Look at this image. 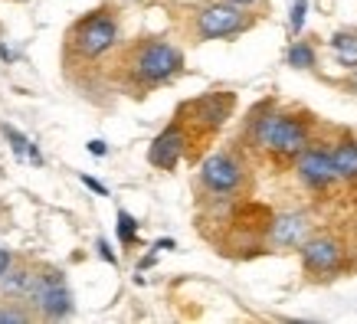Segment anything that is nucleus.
I'll use <instances>...</instances> for the list:
<instances>
[{"mask_svg": "<svg viewBox=\"0 0 357 324\" xmlns=\"http://www.w3.org/2000/svg\"><path fill=\"white\" fill-rule=\"evenodd\" d=\"M285 63L292 65V69H302V72L314 69V65H318V53H314V43H312V40H302V36H295L292 46L285 49Z\"/></svg>", "mask_w": 357, "mask_h": 324, "instance_id": "16", "label": "nucleus"}, {"mask_svg": "<svg viewBox=\"0 0 357 324\" xmlns=\"http://www.w3.org/2000/svg\"><path fill=\"white\" fill-rule=\"evenodd\" d=\"M292 171L298 177V184L312 194H328L341 184L335 167V157H331V141H312L298 157L292 161Z\"/></svg>", "mask_w": 357, "mask_h": 324, "instance_id": "9", "label": "nucleus"}, {"mask_svg": "<svg viewBox=\"0 0 357 324\" xmlns=\"http://www.w3.org/2000/svg\"><path fill=\"white\" fill-rule=\"evenodd\" d=\"M190 151H194L190 128H187V121L181 118V115H174L171 125L151 141V148H148V164H151L154 171H174Z\"/></svg>", "mask_w": 357, "mask_h": 324, "instance_id": "10", "label": "nucleus"}, {"mask_svg": "<svg viewBox=\"0 0 357 324\" xmlns=\"http://www.w3.org/2000/svg\"><path fill=\"white\" fill-rule=\"evenodd\" d=\"M305 13H308V0H289V33L292 36H302Z\"/></svg>", "mask_w": 357, "mask_h": 324, "instance_id": "19", "label": "nucleus"}, {"mask_svg": "<svg viewBox=\"0 0 357 324\" xmlns=\"http://www.w3.org/2000/svg\"><path fill=\"white\" fill-rule=\"evenodd\" d=\"M187 59L184 49L167 40V36H154V33H144L138 40H131L121 53L119 63V79L121 88L135 98H144L148 92L161 86H171L184 76Z\"/></svg>", "mask_w": 357, "mask_h": 324, "instance_id": "1", "label": "nucleus"}, {"mask_svg": "<svg viewBox=\"0 0 357 324\" xmlns=\"http://www.w3.org/2000/svg\"><path fill=\"white\" fill-rule=\"evenodd\" d=\"M236 111V95L229 88H210L204 95L190 98L184 105L177 108V115L187 121L190 128V138H213Z\"/></svg>", "mask_w": 357, "mask_h": 324, "instance_id": "6", "label": "nucleus"}, {"mask_svg": "<svg viewBox=\"0 0 357 324\" xmlns=\"http://www.w3.org/2000/svg\"><path fill=\"white\" fill-rule=\"evenodd\" d=\"M328 49L335 56V63L347 72L357 69V30H337L331 40H328Z\"/></svg>", "mask_w": 357, "mask_h": 324, "instance_id": "14", "label": "nucleus"}, {"mask_svg": "<svg viewBox=\"0 0 357 324\" xmlns=\"http://www.w3.org/2000/svg\"><path fill=\"white\" fill-rule=\"evenodd\" d=\"M13 3H26V0H13Z\"/></svg>", "mask_w": 357, "mask_h": 324, "instance_id": "28", "label": "nucleus"}, {"mask_svg": "<svg viewBox=\"0 0 357 324\" xmlns=\"http://www.w3.org/2000/svg\"><path fill=\"white\" fill-rule=\"evenodd\" d=\"M0 134H3L7 141H10V151L17 154L20 161H30V164H36V167L43 164V154L36 151V144H33V141L26 138L23 131H17L13 125H0Z\"/></svg>", "mask_w": 357, "mask_h": 324, "instance_id": "15", "label": "nucleus"}, {"mask_svg": "<svg viewBox=\"0 0 357 324\" xmlns=\"http://www.w3.org/2000/svg\"><path fill=\"white\" fill-rule=\"evenodd\" d=\"M86 148H89V154H92V157H105V154H109V144H105L102 138H92Z\"/></svg>", "mask_w": 357, "mask_h": 324, "instance_id": "23", "label": "nucleus"}, {"mask_svg": "<svg viewBox=\"0 0 357 324\" xmlns=\"http://www.w3.org/2000/svg\"><path fill=\"white\" fill-rule=\"evenodd\" d=\"M96 249H98V256L109 262V265H119V256L112 252V246H109V239H105V236H98V239H96Z\"/></svg>", "mask_w": 357, "mask_h": 324, "instance_id": "21", "label": "nucleus"}, {"mask_svg": "<svg viewBox=\"0 0 357 324\" xmlns=\"http://www.w3.org/2000/svg\"><path fill=\"white\" fill-rule=\"evenodd\" d=\"M312 236V219L302 210H285V213H272L269 226H266V246L272 252H298L302 242Z\"/></svg>", "mask_w": 357, "mask_h": 324, "instance_id": "11", "label": "nucleus"}, {"mask_svg": "<svg viewBox=\"0 0 357 324\" xmlns=\"http://www.w3.org/2000/svg\"><path fill=\"white\" fill-rule=\"evenodd\" d=\"M259 20V13L243 10L229 0H204L187 10L184 33L190 43H213V40H236L249 33Z\"/></svg>", "mask_w": 357, "mask_h": 324, "instance_id": "3", "label": "nucleus"}, {"mask_svg": "<svg viewBox=\"0 0 357 324\" xmlns=\"http://www.w3.org/2000/svg\"><path fill=\"white\" fill-rule=\"evenodd\" d=\"M13 269V256H10V249H3L0 246V279L7 275V272Z\"/></svg>", "mask_w": 357, "mask_h": 324, "instance_id": "25", "label": "nucleus"}, {"mask_svg": "<svg viewBox=\"0 0 357 324\" xmlns=\"http://www.w3.org/2000/svg\"><path fill=\"white\" fill-rule=\"evenodd\" d=\"M79 180L92 190V194H98V196H109V187L102 184V180H96V177H89V173H79Z\"/></svg>", "mask_w": 357, "mask_h": 324, "instance_id": "22", "label": "nucleus"}, {"mask_svg": "<svg viewBox=\"0 0 357 324\" xmlns=\"http://www.w3.org/2000/svg\"><path fill=\"white\" fill-rule=\"evenodd\" d=\"M125 3H141V0H125Z\"/></svg>", "mask_w": 357, "mask_h": 324, "instance_id": "27", "label": "nucleus"}, {"mask_svg": "<svg viewBox=\"0 0 357 324\" xmlns=\"http://www.w3.org/2000/svg\"><path fill=\"white\" fill-rule=\"evenodd\" d=\"M26 302L36 304L46 321H63V318L73 314V292H69V285H66V275L59 269H53V265L33 269Z\"/></svg>", "mask_w": 357, "mask_h": 324, "instance_id": "8", "label": "nucleus"}, {"mask_svg": "<svg viewBox=\"0 0 357 324\" xmlns=\"http://www.w3.org/2000/svg\"><path fill=\"white\" fill-rule=\"evenodd\" d=\"M229 3H236V7H243V10H252V13H259L269 0H229Z\"/></svg>", "mask_w": 357, "mask_h": 324, "instance_id": "24", "label": "nucleus"}, {"mask_svg": "<svg viewBox=\"0 0 357 324\" xmlns=\"http://www.w3.org/2000/svg\"><path fill=\"white\" fill-rule=\"evenodd\" d=\"M121 43V20L119 10L102 3L92 13L79 17L69 33H66V53L82 59V63H96L105 53H112Z\"/></svg>", "mask_w": 357, "mask_h": 324, "instance_id": "4", "label": "nucleus"}, {"mask_svg": "<svg viewBox=\"0 0 357 324\" xmlns=\"http://www.w3.org/2000/svg\"><path fill=\"white\" fill-rule=\"evenodd\" d=\"M298 259H302V272L308 281H331L344 275L351 265L344 239L331 236V233H312L298 249Z\"/></svg>", "mask_w": 357, "mask_h": 324, "instance_id": "7", "label": "nucleus"}, {"mask_svg": "<svg viewBox=\"0 0 357 324\" xmlns=\"http://www.w3.org/2000/svg\"><path fill=\"white\" fill-rule=\"evenodd\" d=\"M331 157H335L341 184L357 187V138L351 131H341V134L331 141Z\"/></svg>", "mask_w": 357, "mask_h": 324, "instance_id": "13", "label": "nucleus"}, {"mask_svg": "<svg viewBox=\"0 0 357 324\" xmlns=\"http://www.w3.org/2000/svg\"><path fill=\"white\" fill-rule=\"evenodd\" d=\"M30 281H33V269H10L0 279V292L10 295V298H26Z\"/></svg>", "mask_w": 357, "mask_h": 324, "instance_id": "17", "label": "nucleus"}, {"mask_svg": "<svg viewBox=\"0 0 357 324\" xmlns=\"http://www.w3.org/2000/svg\"><path fill=\"white\" fill-rule=\"evenodd\" d=\"M275 98H262L256 105L249 108L246 121H243V151H256V154H266V144H269V131H272V121H275Z\"/></svg>", "mask_w": 357, "mask_h": 324, "instance_id": "12", "label": "nucleus"}, {"mask_svg": "<svg viewBox=\"0 0 357 324\" xmlns=\"http://www.w3.org/2000/svg\"><path fill=\"white\" fill-rule=\"evenodd\" d=\"M314 141V118L305 108H279L269 131L266 157L275 164H292Z\"/></svg>", "mask_w": 357, "mask_h": 324, "instance_id": "5", "label": "nucleus"}, {"mask_svg": "<svg viewBox=\"0 0 357 324\" xmlns=\"http://www.w3.org/2000/svg\"><path fill=\"white\" fill-rule=\"evenodd\" d=\"M197 187L206 200H217V203L243 200L252 190V173H249L243 148H220L206 154L197 171Z\"/></svg>", "mask_w": 357, "mask_h": 324, "instance_id": "2", "label": "nucleus"}, {"mask_svg": "<svg viewBox=\"0 0 357 324\" xmlns=\"http://www.w3.org/2000/svg\"><path fill=\"white\" fill-rule=\"evenodd\" d=\"M138 229H141L138 219H135L128 210H119V213H115V233H119V242L125 249L138 242Z\"/></svg>", "mask_w": 357, "mask_h": 324, "instance_id": "18", "label": "nucleus"}, {"mask_svg": "<svg viewBox=\"0 0 357 324\" xmlns=\"http://www.w3.org/2000/svg\"><path fill=\"white\" fill-rule=\"evenodd\" d=\"M0 321H3V324H13V321H30V311H23V308H10V304H3V308H0Z\"/></svg>", "mask_w": 357, "mask_h": 324, "instance_id": "20", "label": "nucleus"}, {"mask_svg": "<svg viewBox=\"0 0 357 324\" xmlns=\"http://www.w3.org/2000/svg\"><path fill=\"white\" fill-rule=\"evenodd\" d=\"M0 59H3V63H13V49L3 43V36H0Z\"/></svg>", "mask_w": 357, "mask_h": 324, "instance_id": "26", "label": "nucleus"}]
</instances>
